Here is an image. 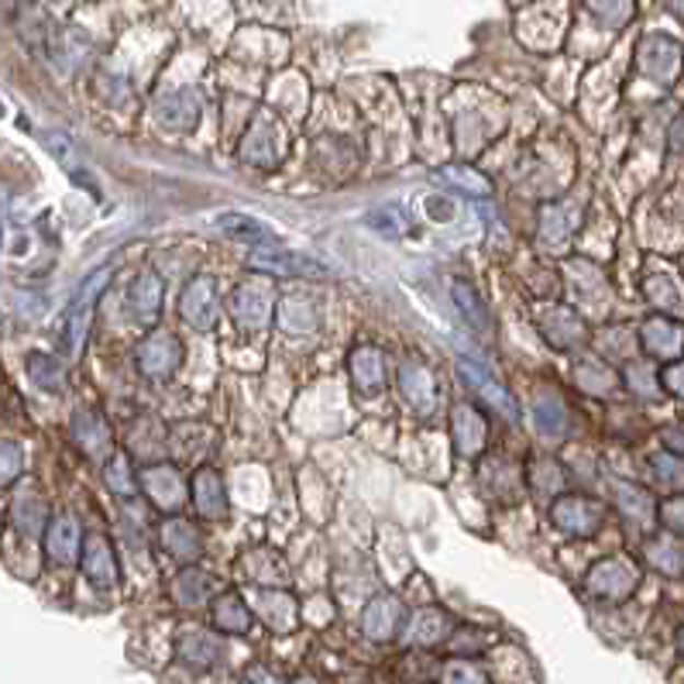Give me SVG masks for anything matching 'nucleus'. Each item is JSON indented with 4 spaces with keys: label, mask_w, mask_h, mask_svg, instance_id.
Listing matches in <instances>:
<instances>
[{
    "label": "nucleus",
    "mask_w": 684,
    "mask_h": 684,
    "mask_svg": "<svg viewBox=\"0 0 684 684\" xmlns=\"http://www.w3.org/2000/svg\"><path fill=\"white\" fill-rule=\"evenodd\" d=\"M111 265L107 269H100V272H93L87 283H83V289L76 293V299L69 303V310H66V320H62V347H66V354H80L83 351V341H87V331H90V317H93V307H96V299H100V293L107 289V283H111Z\"/></svg>",
    "instance_id": "nucleus-1"
},
{
    "label": "nucleus",
    "mask_w": 684,
    "mask_h": 684,
    "mask_svg": "<svg viewBox=\"0 0 684 684\" xmlns=\"http://www.w3.org/2000/svg\"><path fill=\"white\" fill-rule=\"evenodd\" d=\"M637 585H640V568L629 557H605L585 578V589L605 602H626L637 592Z\"/></svg>",
    "instance_id": "nucleus-2"
},
{
    "label": "nucleus",
    "mask_w": 684,
    "mask_h": 684,
    "mask_svg": "<svg viewBox=\"0 0 684 684\" xmlns=\"http://www.w3.org/2000/svg\"><path fill=\"white\" fill-rule=\"evenodd\" d=\"M135 362H138V372L145 378H151V383H162V378H169L175 368H180L183 344H180V338L169 334V331H151V334H145L138 341Z\"/></svg>",
    "instance_id": "nucleus-3"
},
{
    "label": "nucleus",
    "mask_w": 684,
    "mask_h": 684,
    "mask_svg": "<svg viewBox=\"0 0 684 684\" xmlns=\"http://www.w3.org/2000/svg\"><path fill=\"white\" fill-rule=\"evenodd\" d=\"M272 303H275L272 283H269V278H262V275H255V278H248V283H241L235 289L231 317H235V323L241 327V331L259 334L262 327L269 323V317H272Z\"/></svg>",
    "instance_id": "nucleus-4"
},
{
    "label": "nucleus",
    "mask_w": 684,
    "mask_h": 684,
    "mask_svg": "<svg viewBox=\"0 0 684 684\" xmlns=\"http://www.w3.org/2000/svg\"><path fill=\"white\" fill-rule=\"evenodd\" d=\"M550 523L568 537H595L605 523V510L585 495H561L550 505Z\"/></svg>",
    "instance_id": "nucleus-5"
},
{
    "label": "nucleus",
    "mask_w": 684,
    "mask_h": 684,
    "mask_svg": "<svg viewBox=\"0 0 684 684\" xmlns=\"http://www.w3.org/2000/svg\"><path fill=\"white\" fill-rule=\"evenodd\" d=\"M458 368H461V375H465V383L471 386V392H475L481 402H486V410L499 413L502 420H510V423L520 420V410H516L513 392L505 389L486 365H478V362H471V358H461Z\"/></svg>",
    "instance_id": "nucleus-6"
},
{
    "label": "nucleus",
    "mask_w": 684,
    "mask_h": 684,
    "mask_svg": "<svg viewBox=\"0 0 684 684\" xmlns=\"http://www.w3.org/2000/svg\"><path fill=\"white\" fill-rule=\"evenodd\" d=\"M180 317L193 327V331H210L217 323V283L214 275H196L180 296Z\"/></svg>",
    "instance_id": "nucleus-7"
},
{
    "label": "nucleus",
    "mask_w": 684,
    "mask_h": 684,
    "mask_svg": "<svg viewBox=\"0 0 684 684\" xmlns=\"http://www.w3.org/2000/svg\"><path fill=\"white\" fill-rule=\"evenodd\" d=\"M399 396L407 399V407L417 410L420 417H430L437 410V383H434V375H430L423 365L417 362H407L399 368Z\"/></svg>",
    "instance_id": "nucleus-8"
},
{
    "label": "nucleus",
    "mask_w": 684,
    "mask_h": 684,
    "mask_svg": "<svg viewBox=\"0 0 684 684\" xmlns=\"http://www.w3.org/2000/svg\"><path fill=\"white\" fill-rule=\"evenodd\" d=\"M138 489L159 505L162 513H175L180 505L186 502V486L175 468L169 465H159V468H148L141 478H138Z\"/></svg>",
    "instance_id": "nucleus-9"
},
{
    "label": "nucleus",
    "mask_w": 684,
    "mask_h": 684,
    "mask_svg": "<svg viewBox=\"0 0 684 684\" xmlns=\"http://www.w3.org/2000/svg\"><path fill=\"white\" fill-rule=\"evenodd\" d=\"M451 437H454V451H458L461 458H478L489 441V423L475 407H454Z\"/></svg>",
    "instance_id": "nucleus-10"
},
{
    "label": "nucleus",
    "mask_w": 684,
    "mask_h": 684,
    "mask_svg": "<svg viewBox=\"0 0 684 684\" xmlns=\"http://www.w3.org/2000/svg\"><path fill=\"white\" fill-rule=\"evenodd\" d=\"M402 619H407V609H402V602L396 595H375L362 616V629L368 640L386 643L402 629Z\"/></svg>",
    "instance_id": "nucleus-11"
},
{
    "label": "nucleus",
    "mask_w": 684,
    "mask_h": 684,
    "mask_svg": "<svg viewBox=\"0 0 684 684\" xmlns=\"http://www.w3.org/2000/svg\"><path fill=\"white\" fill-rule=\"evenodd\" d=\"M72 441L80 444V451L93 461H111L114 451V434L104 417L96 413H76L72 417Z\"/></svg>",
    "instance_id": "nucleus-12"
},
{
    "label": "nucleus",
    "mask_w": 684,
    "mask_h": 684,
    "mask_svg": "<svg viewBox=\"0 0 684 684\" xmlns=\"http://www.w3.org/2000/svg\"><path fill=\"white\" fill-rule=\"evenodd\" d=\"M640 341L650 358H661V362H677L684 351V331L668 317H650L640 327Z\"/></svg>",
    "instance_id": "nucleus-13"
},
{
    "label": "nucleus",
    "mask_w": 684,
    "mask_h": 684,
    "mask_svg": "<svg viewBox=\"0 0 684 684\" xmlns=\"http://www.w3.org/2000/svg\"><path fill=\"white\" fill-rule=\"evenodd\" d=\"M251 265L262 269L265 275H293V278L327 275V265L303 255V251H259V255H251Z\"/></svg>",
    "instance_id": "nucleus-14"
},
{
    "label": "nucleus",
    "mask_w": 684,
    "mask_h": 684,
    "mask_svg": "<svg viewBox=\"0 0 684 684\" xmlns=\"http://www.w3.org/2000/svg\"><path fill=\"white\" fill-rule=\"evenodd\" d=\"M347 372H351V383L362 396H372L386 386V362H383V351L372 347V344H358L351 351L347 358Z\"/></svg>",
    "instance_id": "nucleus-15"
},
{
    "label": "nucleus",
    "mask_w": 684,
    "mask_h": 684,
    "mask_svg": "<svg viewBox=\"0 0 684 684\" xmlns=\"http://www.w3.org/2000/svg\"><path fill=\"white\" fill-rule=\"evenodd\" d=\"M83 574L90 578V585L96 589H114L121 581L117 557L107 544V537H90L83 547Z\"/></svg>",
    "instance_id": "nucleus-16"
},
{
    "label": "nucleus",
    "mask_w": 684,
    "mask_h": 684,
    "mask_svg": "<svg viewBox=\"0 0 684 684\" xmlns=\"http://www.w3.org/2000/svg\"><path fill=\"white\" fill-rule=\"evenodd\" d=\"M80 523H76V516L62 513L53 520V526H48V534H45V550H48V561H56V565H72L76 557H80Z\"/></svg>",
    "instance_id": "nucleus-17"
},
{
    "label": "nucleus",
    "mask_w": 684,
    "mask_h": 684,
    "mask_svg": "<svg viewBox=\"0 0 684 684\" xmlns=\"http://www.w3.org/2000/svg\"><path fill=\"white\" fill-rule=\"evenodd\" d=\"M540 331L547 334L550 344L557 347H574L585 341V323L578 320V314H571L568 307H547L537 314Z\"/></svg>",
    "instance_id": "nucleus-18"
},
{
    "label": "nucleus",
    "mask_w": 684,
    "mask_h": 684,
    "mask_svg": "<svg viewBox=\"0 0 684 684\" xmlns=\"http://www.w3.org/2000/svg\"><path fill=\"white\" fill-rule=\"evenodd\" d=\"M162 547L166 554H172L175 561H183V565H196L200 561V554H204V537L196 534V526L180 520V516H172L166 520L162 526Z\"/></svg>",
    "instance_id": "nucleus-19"
},
{
    "label": "nucleus",
    "mask_w": 684,
    "mask_h": 684,
    "mask_svg": "<svg viewBox=\"0 0 684 684\" xmlns=\"http://www.w3.org/2000/svg\"><path fill=\"white\" fill-rule=\"evenodd\" d=\"M451 629V619L447 613H441L437 605H426V609H417L413 619L402 629V640L413 643V647H434L447 637Z\"/></svg>",
    "instance_id": "nucleus-20"
},
{
    "label": "nucleus",
    "mask_w": 684,
    "mask_h": 684,
    "mask_svg": "<svg viewBox=\"0 0 684 684\" xmlns=\"http://www.w3.org/2000/svg\"><path fill=\"white\" fill-rule=\"evenodd\" d=\"M162 307V278L156 272H141L128 289V310L138 323H151Z\"/></svg>",
    "instance_id": "nucleus-21"
},
{
    "label": "nucleus",
    "mask_w": 684,
    "mask_h": 684,
    "mask_svg": "<svg viewBox=\"0 0 684 684\" xmlns=\"http://www.w3.org/2000/svg\"><path fill=\"white\" fill-rule=\"evenodd\" d=\"M193 502L204 520H224L227 516V492H224V481L214 468H204L196 471L193 478Z\"/></svg>",
    "instance_id": "nucleus-22"
},
{
    "label": "nucleus",
    "mask_w": 684,
    "mask_h": 684,
    "mask_svg": "<svg viewBox=\"0 0 684 684\" xmlns=\"http://www.w3.org/2000/svg\"><path fill=\"white\" fill-rule=\"evenodd\" d=\"M175 653H180V661L190 668H210L220 657V640L210 637L207 629H183L180 643H175Z\"/></svg>",
    "instance_id": "nucleus-23"
},
{
    "label": "nucleus",
    "mask_w": 684,
    "mask_h": 684,
    "mask_svg": "<svg viewBox=\"0 0 684 684\" xmlns=\"http://www.w3.org/2000/svg\"><path fill=\"white\" fill-rule=\"evenodd\" d=\"M214 626L220 629V632H248V626H251V609L244 605V598L238 595V592H224L217 602H214Z\"/></svg>",
    "instance_id": "nucleus-24"
},
{
    "label": "nucleus",
    "mask_w": 684,
    "mask_h": 684,
    "mask_svg": "<svg viewBox=\"0 0 684 684\" xmlns=\"http://www.w3.org/2000/svg\"><path fill=\"white\" fill-rule=\"evenodd\" d=\"M11 523L24 537H38L45 526V502L35 492H24L11 502Z\"/></svg>",
    "instance_id": "nucleus-25"
},
{
    "label": "nucleus",
    "mask_w": 684,
    "mask_h": 684,
    "mask_svg": "<svg viewBox=\"0 0 684 684\" xmlns=\"http://www.w3.org/2000/svg\"><path fill=\"white\" fill-rule=\"evenodd\" d=\"M262 619H265L275 632L293 629V626H296V598L286 595V592L265 589V592H262Z\"/></svg>",
    "instance_id": "nucleus-26"
},
{
    "label": "nucleus",
    "mask_w": 684,
    "mask_h": 684,
    "mask_svg": "<svg viewBox=\"0 0 684 684\" xmlns=\"http://www.w3.org/2000/svg\"><path fill=\"white\" fill-rule=\"evenodd\" d=\"M275 317H278V327H283L286 334H310L317 327V310L310 307L307 299H283L275 307Z\"/></svg>",
    "instance_id": "nucleus-27"
},
{
    "label": "nucleus",
    "mask_w": 684,
    "mask_h": 684,
    "mask_svg": "<svg viewBox=\"0 0 684 684\" xmlns=\"http://www.w3.org/2000/svg\"><path fill=\"white\" fill-rule=\"evenodd\" d=\"M451 296H454V303H458L461 317L475 327V331L486 334L489 331V314H486V303H481V296L475 293V286H468L465 278H451Z\"/></svg>",
    "instance_id": "nucleus-28"
},
{
    "label": "nucleus",
    "mask_w": 684,
    "mask_h": 684,
    "mask_svg": "<svg viewBox=\"0 0 684 684\" xmlns=\"http://www.w3.org/2000/svg\"><path fill=\"white\" fill-rule=\"evenodd\" d=\"M217 227L224 235H231L238 241H272L275 235L269 231V224H262L259 217H251V214H220L217 217Z\"/></svg>",
    "instance_id": "nucleus-29"
},
{
    "label": "nucleus",
    "mask_w": 684,
    "mask_h": 684,
    "mask_svg": "<svg viewBox=\"0 0 684 684\" xmlns=\"http://www.w3.org/2000/svg\"><path fill=\"white\" fill-rule=\"evenodd\" d=\"M616 492H619V510H623V516L632 520V523H640V529H650V523L657 516L653 499L643 489H637V486H616Z\"/></svg>",
    "instance_id": "nucleus-30"
},
{
    "label": "nucleus",
    "mask_w": 684,
    "mask_h": 684,
    "mask_svg": "<svg viewBox=\"0 0 684 684\" xmlns=\"http://www.w3.org/2000/svg\"><path fill=\"white\" fill-rule=\"evenodd\" d=\"M643 293L653 307H661L664 314H684V293L671 275H650L643 283Z\"/></svg>",
    "instance_id": "nucleus-31"
},
{
    "label": "nucleus",
    "mask_w": 684,
    "mask_h": 684,
    "mask_svg": "<svg viewBox=\"0 0 684 684\" xmlns=\"http://www.w3.org/2000/svg\"><path fill=\"white\" fill-rule=\"evenodd\" d=\"M210 574L196 571V568H186L180 578H175V598H180L186 609H196V605H204L210 598Z\"/></svg>",
    "instance_id": "nucleus-32"
},
{
    "label": "nucleus",
    "mask_w": 684,
    "mask_h": 684,
    "mask_svg": "<svg viewBox=\"0 0 684 684\" xmlns=\"http://www.w3.org/2000/svg\"><path fill=\"white\" fill-rule=\"evenodd\" d=\"M29 375H32V383L38 389H45V392H62V386H66L62 362L48 358V354H32V358H29Z\"/></svg>",
    "instance_id": "nucleus-33"
},
{
    "label": "nucleus",
    "mask_w": 684,
    "mask_h": 684,
    "mask_svg": "<svg viewBox=\"0 0 684 684\" xmlns=\"http://www.w3.org/2000/svg\"><path fill=\"white\" fill-rule=\"evenodd\" d=\"M647 561L664 574H684V550L674 540H650Z\"/></svg>",
    "instance_id": "nucleus-34"
},
{
    "label": "nucleus",
    "mask_w": 684,
    "mask_h": 684,
    "mask_svg": "<svg viewBox=\"0 0 684 684\" xmlns=\"http://www.w3.org/2000/svg\"><path fill=\"white\" fill-rule=\"evenodd\" d=\"M444 180H447L451 186H458L461 193H468V196H489V193H492V186H489L486 175H478V172L468 169V166H447V169H444Z\"/></svg>",
    "instance_id": "nucleus-35"
},
{
    "label": "nucleus",
    "mask_w": 684,
    "mask_h": 684,
    "mask_svg": "<svg viewBox=\"0 0 684 684\" xmlns=\"http://www.w3.org/2000/svg\"><path fill=\"white\" fill-rule=\"evenodd\" d=\"M574 378H578V386L585 389V392H609L613 386H616V375L605 368V365H592V362H581L578 365V372H574Z\"/></svg>",
    "instance_id": "nucleus-36"
},
{
    "label": "nucleus",
    "mask_w": 684,
    "mask_h": 684,
    "mask_svg": "<svg viewBox=\"0 0 684 684\" xmlns=\"http://www.w3.org/2000/svg\"><path fill=\"white\" fill-rule=\"evenodd\" d=\"M534 423H537V430L540 434H550V437H557V434H565V410L557 407L554 399H540L537 407H534Z\"/></svg>",
    "instance_id": "nucleus-37"
},
{
    "label": "nucleus",
    "mask_w": 684,
    "mask_h": 684,
    "mask_svg": "<svg viewBox=\"0 0 684 684\" xmlns=\"http://www.w3.org/2000/svg\"><path fill=\"white\" fill-rule=\"evenodd\" d=\"M441 684H489V674L471 661H451L441 674Z\"/></svg>",
    "instance_id": "nucleus-38"
},
{
    "label": "nucleus",
    "mask_w": 684,
    "mask_h": 684,
    "mask_svg": "<svg viewBox=\"0 0 684 684\" xmlns=\"http://www.w3.org/2000/svg\"><path fill=\"white\" fill-rule=\"evenodd\" d=\"M24 468V454L14 441H0V489L11 486Z\"/></svg>",
    "instance_id": "nucleus-39"
},
{
    "label": "nucleus",
    "mask_w": 684,
    "mask_h": 684,
    "mask_svg": "<svg viewBox=\"0 0 684 684\" xmlns=\"http://www.w3.org/2000/svg\"><path fill=\"white\" fill-rule=\"evenodd\" d=\"M107 486L114 489V492H121V495H128V492H135L138 489V481H135V475H132V468H128V458H114V461H107Z\"/></svg>",
    "instance_id": "nucleus-40"
},
{
    "label": "nucleus",
    "mask_w": 684,
    "mask_h": 684,
    "mask_svg": "<svg viewBox=\"0 0 684 684\" xmlns=\"http://www.w3.org/2000/svg\"><path fill=\"white\" fill-rule=\"evenodd\" d=\"M657 516H661V523L671 529L674 537H681V540H684V495L664 499L661 505H657Z\"/></svg>",
    "instance_id": "nucleus-41"
},
{
    "label": "nucleus",
    "mask_w": 684,
    "mask_h": 684,
    "mask_svg": "<svg viewBox=\"0 0 684 684\" xmlns=\"http://www.w3.org/2000/svg\"><path fill=\"white\" fill-rule=\"evenodd\" d=\"M653 468H657V481H661V486H684V461L674 458V454H657Z\"/></svg>",
    "instance_id": "nucleus-42"
},
{
    "label": "nucleus",
    "mask_w": 684,
    "mask_h": 684,
    "mask_svg": "<svg viewBox=\"0 0 684 684\" xmlns=\"http://www.w3.org/2000/svg\"><path fill=\"white\" fill-rule=\"evenodd\" d=\"M661 383L668 392H674L677 399H684V362H671L661 368Z\"/></svg>",
    "instance_id": "nucleus-43"
},
{
    "label": "nucleus",
    "mask_w": 684,
    "mask_h": 684,
    "mask_svg": "<svg viewBox=\"0 0 684 684\" xmlns=\"http://www.w3.org/2000/svg\"><path fill=\"white\" fill-rule=\"evenodd\" d=\"M241 684H286V681L278 677L272 668H265V664H251V668L244 671Z\"/></svg>",
    "instance_id": "nucleus-44"
},
{
    "label": "nucleus",
    "mask_w": 684,
    "mask_h": 684,
    "mask_svg": "<svg viewBox=\"0 0 684 684\" xmlns=\"http://www.w3.org/2000/svg\"><path fill=\"white\" fill-rule=\"evenodd\" d=\"M293 684H323L320 677H310V674H303V677H296Z\"/></svg>",
    "instance_id": "nucleus-45"
},
{
    "label": "nucleus",
    "mask_w": 684,
    "mask_h": 684,
    "mask_svg": "<svg viewBox=\"0 0 684 684\" xmlns=\"http://www.w3.org/2000/svg\"><path fill=\"white\" fill-rule=\"evenodd\" d=\"M677 647H681V657H684V629H681V637H677Z\"/></svg>",
    "instance_id": "nucleus-46"
},
{
    "label": "nucleus",
    "mask_w": 684,
    "mask_h": 684,
    "mask_svg": "<svg viewBox=\"0 0 684 684\" xmlns=\"http://www.w3.org/2000/svg\"><path fill=\"white\" fill-rule=\"evenodd\" d=\"M0 214H4V207H0ZM0 235H4V224H0Z\"/></svg>",
    "instance_id": "nucleus-47"
}]
</instances>
